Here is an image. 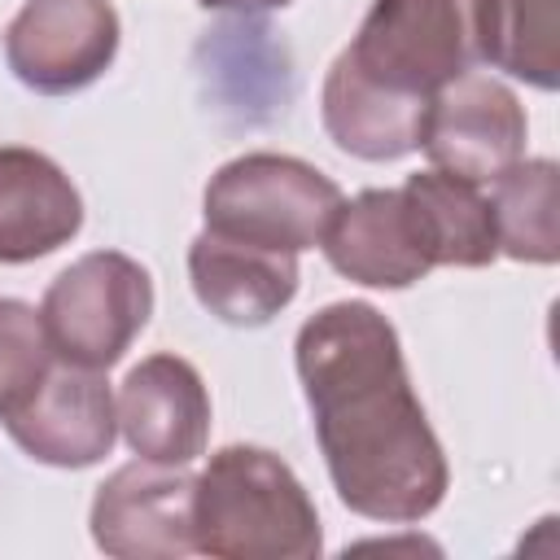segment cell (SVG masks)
I'll return each instance as SVG.
<instances>
[{"instance_id":"obj_19","label":"cell","mask_w":560,"mask_h":560,"mask_svg":"<svg viewBox=\"0 0 560 560\" xmlns=\"http://www.w3.org/2000/svg\"><path fill=\"white\" fill-rule=\"evenodd\" d=\"M201 9H245V13H254V9H284L289 0H197Z\"/></svg>"},{"instance_id":"obj_15","label":"cell","mask_w":560,"mask_h":560,"mask_svg":"<svg viewBox=\"0 0 560 560\" xmlns=\"http://www.w3.org/2000/svg\"><path fill=\"white\" fill-rule=\"evenodd\" d=\"M429 267H490L499 258L494 214L481 184L451 171H416L398 188Z\"/></svg>"},{"instance_id":"obj_13","label":"cell","mask_w":560,"mask_h":560,"mask_svg":"<svg viewBox=\"0 0 560 560\" xmlns=\"http://www.w3.org/2000/svg\"><path fill=\"white\" fill-rule=\"evenodd\" d=\"M319 245L332 271L368 289H407L429 271L398 188H368L341 201Z\"/></svg>"},{"instance_id":"obj_7","label":"cell","mask_w":560,"mask_h":560,"mask_svg":"<svg viewBox=\"0 0 560 560\" xmlns=\"http://www.w3.org/2000/svg\"><path fill=\"white\" fill-rule=\"evenodd\" d=\"M192 481L175 464H122L96 486L92 542L114 560H179L197 551Z\"/></svg>"},{"instance_id":"obj_11","label":"cell","mask_w":560,"mask_h":560,"mask_svg":"<svg viewBox=\"0 0 560 560\" xmlns=\"http://www.w3.org/2000/svg\"><path fill=\"white\" fill-rule=\"evenodd\" d=\"M188 280L197 302L232 328H262L298 298L293 254L232 241L219 232H201L188 245Z\"/></svg>"},{"instance_id":"obj_6","label":"cell","mask_w":560,"mask_h":560,"mask_svg":"<svg viewBox=\"0 0 560 560\" xmlns=\"http://www.w3.org/2000/svg\"><path fill=\"white\" fill-rule=\"evenodd\" d=\"M118 52V13L109 0H26L4 31L13 79L44 96H70L96 83Z\"/></svg>"},{"instance_id":"obj_1","label":"cell","mask_w":560,"mask_h":560,"mask_svg":"<svg viewBox=\"0 0 560 560\" xmlns=\"http://www.w3.org/2000/svg\"><path fill=\"white\" fill-rule=\"evenodd\" d=\"M293 363L337 499L368 521H424L451 472L394 324L372 302H332L298 328Z\"/></svg>"},{"instance_id":"obj_16","label":"cell","mask_w":560,"mask_h":560,"mask_svg":"<svg viewBox=\"0 0 560 560\" xmlns=\"http://www.w3.org/2000/svg\"><path fill=\"white\" fill-rule=\"evenodd\" d=\"M477 52L494 70L556 92L560 83V13L556 0H477Z\"/></svg>"},{"instance_id":"obj_12","label":"cell","mask_w":560,"mask_h":560,"mask_svg":"<svg viewBox=\"0 0 560 560\" xmlns=\"http://www.w3.org/2000/svg\"><path fill=\"white\" fill-rule=\"evenodd\" d=\"M83 228V197L39 149L0 144V262H35Z\"/></svg>"},{"instance_id":"obj_17","label":"cell","mask_w":560,"mask_h":560,"mask_svg":"<svg viewBox=\"0 0 560 560\" xmlns=\"http://www.w3.org/2000/svg\"><path fill=\"white\" fill-rule=\"evenodd\" d=\"M556 188H560V171L551 158H521L490 179L499 254L516 262H538V267L560 258Z\"/></svg>"},{"instance_id":"obj_3","label":"cell","mask_w":560,"mask_h":560,"mask_svg":"<svg viewBox=\"0 0 560 560\" xmlns=\"http://www.w3.org/2000/svg\"><path fill=\"white\" fill-rule=\"evenodd\" d=\"M341 206V188L302 158L245 153L223 162L201 197L206 232L280 254L315 249Z\"/></svg>"},{"instance_id":"obj_18","label":"cell","mask_w":560,"mask_h":560,"mask_svg":"<svg viewBox=\"0 0 560 560\" xmlns=\"http://www.w3.org/2000/svg\"><path fill=\"white\" fill-rule=\"evenodd\" d=\"M57 363L44 319L22 298H0V420L18 411Z\"/></svg>"},{"instance_id":"obj_5","label":"cell","mask_w":560,"mask_h":560,"mask_svg":"<svg viewBox=\"0 0 560 560\" xmlns=\"http://www.w3.org/2000/svg\"><path fill=\"white\" fill-rule=\"evenodd\" d=\"M153 315V280L149 271L118 254L92 249L70 262L44 293L39 319L52 341V354L79 368H114L127 346L144 332Z\"/></svg>"},{"instance_id":"obj_8","label":"cell","mask_w":560,"mask_h":560,"mask_svg":"<svg viewBox=\"0 0 560 560\" xmlns=\"http://www.w3.org/2000/svg\"><path fill=\"white\" fill-rule=\"evenodd\" d=\"M420 149L438 171L490 184L499 171L525 158V109L508 83L468 70L433 92Z\"/></svg>"},{"instance_id":"obj_2","label":"cell","mask_w":560,"mask_h":560,"mask_svg":"<svg viewBox=\"0 0 560 560\" xmlns=\"http://www.w3.org/2000/svg\"><path fill=\"white\" fill-rule=\"evenodd\" d=\"M192 542L219 560H315L319 512L293 468L262 446H223L192 481Z\"/></svg>"},{"instance_id":"obj_10","label":"cell","mask_w":560,"mask_h":560,"mask_svg":"<svg viewBox=\"0 0 560 560\" xmlns=\"http://www.w3.org/2000/svg\"><path fill=\"white\" fill-rule=\"evenodd\" d=\"M118 429L140 459L153 464H192L210 442V394L201 372L179 354L140 359L118 398Z\"/></svg>"},{"instance_id":"obj_4","label":"cell","mask_w":560,"mask_h":560,"mask_svg":"<svg viewBox=\"0 0 560 560\" xmlns=\"http://www.w3.org/2000/svg\"><path fill=\"white\" fill-rule=\"evenodd\" d=\"M346 61L385 92L433 101L481 61L477 0H376Z\"/></svg>"},{"instance_id":"obj_9","label":"cell","mask_w":560,"mask_h":560,"mask_svg":"<svg viewBox=\"0 0 560 560\" xmlns=\"http://www.w3.org/2000/svg\"><path fill=\"white\" fill-rule=\"evenodd\" d=\"M9 438L48 468H92L114 451L118 407L96 368L57 359L35 394L4 416Z\"/></svg>"},{"instance_id":"obj_14","label":"cell","mask_w":560,"mask_h":560,"mask_svg":"<svg viewBox=\"0 0 560 560\" xmlns=\"http://www.w3.org/2000/svg\"><path fill=\"white\" fill-rule=\"evenodd\" d=\"M319 109H324V131L341 153L363 162H394L420 149L429 101L385 92L381 83L363 79L341 52L324 79Z\"/></svg>"}]
</instances>
